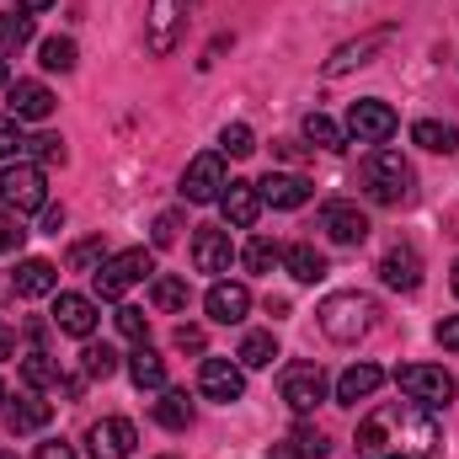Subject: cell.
<instances>
[{
  "label": "cell",
  "mask_w": 459,
  "mask_h": 459,
  "mask_svg": "<svg viewBox=\"0 0 459 459\" xmlns=\"http://www.w3.org/2000/svg\"><path fill=\"white\" fill-rule=\"evenodd\" d=\"M379 283L395 289V294H417V289H422V256H417L411 246H390V251L379 256Z\"/></svg>",
  "instance_id": "obj_13"
},
{
  "label": "cell",
  "mask_w": 459,
  "mask_h": 459,
  "mask_svg": "<svg viewBox=\"0 0 459 459\" xmlns=\"http://www.w3.org/2000/svg\"><path fill=\"white\" fill-rule=\"evenodd\" d=\"M0 204L11 214H43L48 209V177L38 160H5L0 171Z\"/></svg>",
  "instance_id": "obj_4"
},
{
  "label": "cell",
  "mask_w": 459,
  "mask_h": 459,
  "mask_svg": "<svg viewBox=\"0 0 459 459\" xmlns=\"http://www.w3.org/2000/svg\"><path fill=\"white\" fill-rule=\"evenodd\" d=\"M134 444H139V433H134L128 417H108V422H97V428L86 433V455L91 459H128Z\"/></svg>",
  "instance_id": "obj_12"
},
{
  "label": "cell",
  "mask_w": 459,
  "mask_h": 459,
  "mask_svg": "<svg viewBox=\"0 0 459 459\" xmlns=\"http://www.w3.org/2000/svg\"><path fill=\"white\" fill-rule=\"evenodd\" d=\"M379 385H385V368H379V363H352L342 379H337V401H342V406H358V401H368Z\"/></svg>",
  "instance_id": "obj_23"
},
{
  "label": "cell",
  "mask_w": 459,
  "mask_h": 459,
  "mask_svg": "<svg viewBox=\"0 0 459 459\" xmlns=\"http://www.w3.org/2000/svg\"><path fill=\"white\" fill-rule=\"evenodd\" d=\"M187 299H193V289H187V278H171V273H160V278H150V305H155L160 316H177V310H187Z\"/></svg>",
  "instance_id": "obj_28"
},
{
  "label": "cell",
  "mask_w": 459,
  "mask_h": 459,
  "mask_svg": "<svg viewBox=\"0 0 459 459\" xmlns=\"http://www.w3.org/2000/svg\"><path fill=\"white\" fill-rule=\"evenodd\" d=\"M59 230H65V209L48 204V209H43V235H59Z\"/></svg>",
  "instance_id": "obj_48"
},
{
  "label": "cell",
  "mask_w": 459,
  "mask_h": 459,
  "mask_svg": "<svg viewBox=\"0 0 459 459\" xmlns=\"http://www.w3.org/2000/svg\"><path fill=\"white\" fill-rule=\"evenodd\" d=\"M27 150V139H22V123L11 113H0V160H11V155H22Z\"/></svg>",
  "instance_id": "obj_41"
},
{
  "label": "cell",
  "mask_w": 459,
  "mask_h": 459,
  "mask_svg": "<svg viewBox=\"0 0 459 459\" xmlns=\"http://www.w3.org/2000/svg\"><path fill=\"white\" fill-rule=\"evenodd\" d=\"M75 38H43V48H38V65L43 70H54V75H70L75 70Z\"/></svg>",
  "instance_id": "obj_32"
},
{
  "label": "cell",
  "mask_w": 459,
  "mask_h": 459,
  "mask_svg": "<svg viewBox=\"0 0 459 459\" xmlns=\"http://www.w3.org/2000/svg\"><path fill=\"white\" fill-rule=\"evenodd\" d=\"M22 246H27V230H22V220L0 214V251H22Z\"/></svg>",
  "instance_id": "obj_43"
},
{
  "label": "cell",
  "mask_w": 459,
  "mask_h": 459,
  "mask_svg": "<svg viewBox=\"0 0 459 459\" xmlns=\"http://www.w3.org/2000/svg\"><path fill=\"white\" fill-rule=\"evenodd\" d=\"M230 262H235V246H230V230L220 225H198L193 230V267L198 273H230Z\"/></svg>",
  "instance_id": "obj_14"
},
{
  "label": "cell",
  "mask_w": 459,
  "mask_h": 459,
  "mask_svg": "<svg viewBox=\"0 0 459 459\" xmlns=\"http://www.w3.org/2000/svg\"><path fill=\"white\" fill-rule=\"evenodd\" d=\"M204 310H209V321H214V326H240V321H246V310H251V289L220 278V283L204 294Z\"/></svg>",
  "instance_id": "obj_16"
},
{
  "label": "cell",
  "mask_w": 459,
  "mask_h": 459,
  "mask_svg": "<svg viewBox=\"0 0 459 459\" xmlns=\"http://www.w3.org/2000/svg\"><path fill=\"white\" fill-rule=\"evenodd\" d=\"M38 459H75V449L65 438H48V444H38Z\"/></svg>",
  "instance_id": "obj_47"
},
{
  "label": "cell",
  "mask_w": 459,
  "mask_h": 459,
  "mask_svg": "<svg viewBox=\"0 0 459 459\" xmlns=\"http://www.w3.org/2000/svg\"><path fill=\"white\" fill-rule=\"evenodd\" d=\"M11 352H16V337H11V326H0V363H5Z\"/></svg>",
  "instance_id": "obj_50"
},
{
  "label": "cell",
  "mask_w": 459,
  "mask_h": 459,
  "mask_svg": "<svg viewBox=\"0 0 459 459\" xmlns=\"http://www.w3.org/2000/svg\"><path fill=\"white\" fill-rule=\"evenodd\" d=\"M305 139H310L316 150H347V128H337L326 113H310V117H305Z\"/></svg>",
  "instance_id": "obj_35"
},
{
  "label": "cell",
  "mask_w": 459,
  "mask_h": 459,
  "mask_svg": "<svg viewBox=\"0 0 459 459\" xmlns=\"http://www.w3.org/2000/svg\"><path fill=\"white\" fill-rule=\"evenodd\" d=\"M267 459H305V455H299V444L289 438V444H273V449H267Z\"/></svg>",
  "instance_id": "obj_49"
},
{
  "label": "cell",
  "mask_w": 459,
  "mask_h": 459,
  "mask_svg": "<svg viewBox=\"0 0 459 459\" xmlns=\"http://www.w3.org/2000/svg\"><path fill=\"white\" fill-rule=\"evenodd\" d=\"M235 363L240 368H273L278 363V337L273 332H246L240 347H235Z\"/></svg>",
  "instance_id": "obj_30"
},
{
  "label": "cell",
  "mask_w": 459,
  "mask_h": 459,
  "mask_svg": "<svg viewBox=\"0 0 459 459\" xmlns=\"http://www.w3.org/2000/svg\"><path fill=\"white\" fill-rule=\"evenodd\" d=\"M155 273V256L144 251V246H128V251H117L108 256L97 273H91V289H97V299H123L134 283H144Z\"/></svg>",
  "instance_id": "obj_5"
},
{
  "label": "cell",
  "mask_w": 459,
  "mask_h": 459,
  "mask_svg": "<svg viewBox=\"0 0 459 459\" xmlns=\"http://www.w3.org/2000/svg\"><path fill=\"white\" fill-rule=\"evenodd\" d=\"M48 417H54V406L48 401H16V406H5V428H11V438H22V433H38V428H48Z\"/></svg>",
  "instance_id": "obj_29"
},
{
  "label": "cell",
  "mask_w": 459,
  "mask_h": 459,
  "mask_svg": "<svg viewBox=\"0 0 459 459\" xmlns=\"http://www.w3.org/2000/svg\"><path fill=\"white\" fill-rule=\"evenodd\" d=\"M390 43V32L379 27V32H368V38H358V43H342L332 59H326V75H347V70H358V65H368L379 48Z\"/></svg>",
  "instance_id": "obj_22"
},
{
  "label": "cell",
  "mask_w": 459,
  "mask_h": 459,
  "mask_svg": "<svg viewBox=\"0 0 459 459\" xmlns=\"http://www.w3.org/2000/svg\"><path fill=\"white\" fill-rule=\"evenodd\" d=\"M198 395L204 401H220V406H235L246 395V368L230 363V358H204L198 363Z\"/></svg>",
  "instance_id": "obj_11"
},
{
  "label": "cell",
  "mask_w": 459,
  "mask_h": 459,
  "mask_svg": "<svg viewBox=\"0 0 459 459\" xmlns=\"http://www.w3.org/2000/svg\"><path fill=\"white\" fill-rule=\"evenodd\" d=\"M0 459H16V455H0Z\"/></svg>",
  "instance_id": "obj_56"
},
{
  "label": "cell",
  "mask_w": 459,
  "mask_h": 459,
  "mask_svg": "<svg viewBox=\"0 0 459 459\" xmlns=\"http://www.w3.org/2000/svg\"><path fill=\"white\" fill-rule=\"evenodd\" d=\"M22 385H27V390H48V385H59V358H48L43 347H32V352L22 358Z\"/></svg>",
  "instance_id": "obj_31"
},
{
  "label": "cell",
  "mask_w": 459,
  "mask_h": 459,
  "mask_svg": "<svg viewBox=\"0 0 459 459\" xmlns=\"http://www.w3.org/2000/svg\"><path fill=\"white\" fill-rule=\"evenodd\" d=\"M97 299H86V294H59L54 299V326L65 332V337H81V342H91V332H97Z\"/></svg>",
  "instance_id": "obj_17"
},
{
  "label": "cell",
  "mask_w": 459,
  "mask_h": 459,
  "mask_svg": "<svg viewBox=\"0 0 459 459\" xmlns=\"http://www.w3.org/2000/svg\"><path fill=\"white\" fill-rule=\"evenodd\" d=\"M81 368H86V379H113L117 368H123V358H117L108 342H86V352H81Z\"/></svg>",
  "instance_id": "obj_36"
},
{
  "label": "cell",
  "mask_w": 459,
  "mask_h": 459,
  "mask_svg": "<svg viewBox=\"0 0 459 459\" xmlns=\"http://www.w3.org/2000/svg\"><path fill=\"white\" fill-rule=\"evenodd\" d=\"M321 230L337 240V246H363L368 240V214L358 204H326L321 209Z\"/></svg>",
  "instance_id": "obj_18"
},
{
  "label": "cell",
  "mask_w": 459,
  "mask_h": 459,
  "mask_svg": "<svg viewBox=\"0 0 459 459\" xmlns=\"http://www.w3.org/2000/svg\"><path fill=\"white\" fill-rule=\"evenodd\" d=\"M363 193H368V204H379V209H401V204H411V193H417V171L406 166L401 150L374 144V150L363 155Z\"/></svg>",
  "instance_id": "obj_2"
},
{
  "label": "cell",
  "mask_w": 459,
  "mask_h": 459,
  "mask_svg": "<svg viewBox=\"0 0 459 459\" xmlns=\"http://www.w3.org/2000/svg\"><path fill=\"white\" fill-rule=\"evenodd\" d=\"M32 43V16L27 11H0V54H16Z\"/></svg>",
  "instance_id": "obj_33"
},
{
  "label": "cell",
  "mask_w": 459,
  "mask_h": 459,
  "mask_svg": "<svg viewBox=\"0 0 459 459\" xmlns=\"http://www.w3.org/2000/svg\"><path fill=\"white\" fill-rule=\"evenodd\" d=\"M160 459H177V455H160Z\"/></svg>",
  "instance_id": "obj_55"
},
{
  "label": "cell",
  "mask_w": 459,
  "mask_h": 459,
  "mask_svg": "<svg viewBox=\"0 0 459 459\" xmlns=\"http://www.w3.org/2000/svg\"><path fill=\"white\" fill-rule=\"evenodd\" d=\"M411 144H422V150H433V155H455L459 128L455 123H438V117H417V123H411Z\"/></svg>",
  "instance_id": "obj_26"
},
{
  "label": "cell",
  "mask_w": 459,
  "mask_h": 459,
  "mask_svg": "<svg viewBox=\"0 0 459 459\" xmlns=\"http://www.w3.org/2000/svg\"><path fill=\"white\" fill-rule=\"evenodd\" d=\"M395 385L406 390V401H417V406H428V411H438V406H449L455 401V374L449 368H433V363H406V368H395Z\"/></svg>",
  "instance_id": "obj_7"
},
{
  "label": "cell",
  "mask_w": 459,
  "mask_h": 459,
  "mask_svg": "<svg viewBox=\"0 0 459 459\" xmlns=\"http://www.w3.org/2000/svg\"><path fill=\"white\" fill-rule=\"evenodd\" d=\"M16 5H22V11H48L54 0H16Z\"/></svg>",
  "instance_id": "obj_51"
},
{
  "label": "cell",
  "mask_w": 459,
  "mask_h": 459,
  "mask_svg": "<svg viewBox=\"0 0 459 459\" xmlns=\"http://www.w3.org/2000/svg\"><path fill=\"white\" fill-rule=\"evenodd\" d=\"M240 262H246L251 273H273V267L283 262V246H278V240H267V235H251V240H246V251H240Z\"/></svg>",
  "instance_id": "obj_34"
},
{
  "label": "cell",
  "mask_w": 459,
  "mask_h": 459,
  "mask_svg": "<svg viewBox=\"0 0 459 459\" xmlns=\"http://www.w3.org/2000/svg\"><path fill=\"white\" fill-rule=\"evenodd\" d=\"M220 209H225V220L235 230H251L256 225V214H262V193H256V182L230 177V187L220 193Z\"/></svg>",
  "instance_id": "obj_20"
},
{
  "label": "cell",
  "mask_w": 459,
  "mask_h": 459,
  "mask_svg": "<svg viewBox=\"0 0 459 459\" xmlns=\"http://www.w3.org/2000/svg\"><path fill=\"white\" fill-rule=\"evenodd\" d=\"M256 150V134L246 128V123H225V134H220V155H235V160H246Z\"/></svg>",
  "instance_id": "obj_39"
},
{
  "label": "cell",
  "mask_w": 459,
  "mask_h": 459,
  "mask_svg": "<svg viewBox=\"0 0 459 459\" xmlns=\"http://www.w3.org/2000/svg\"><path fill=\"white\" fill-rule=\"evenodd\" d=\"M316 321H321V332H326L332 342H358V337H368V332H374L379 305H374V294L342 289V294H326V299H321Z\"/></svg>",
  "instance_id": "obj_3"
},
{
  "label": "cell",
  "mask_w": 459,
  "mask_h": 459,
  "mask_svg": "<svg viewBox=\"0 0 459 459\" xmlns=\"http://www.w3.org/2000/svg\"><path fill=\"white\" fill-rule=\"evenodd\" d=\"M256 193H262V204H273V209H305V204H310V182L294 177V171H267V177L256 182Z\"/></svg>",
  "instance_id": "obj_19"
},
{
  "label": "cell",
  "mask_w": 459,
  "mask_h": 459,
  "mask_svg": "<svg viewBox=\"0 0 459 459\" xmlns=\"http://www.w3.org/2000/svg\"><path fill=\"white\" fill-rule=\"evenodd\" d=\"M171 342L182 347V352H204V326H177Z\"/></svg>",
  "instance_id": "obj_45"
},
{
  "label": "cell",
  "mask_w": 459,
  "mask_h": 459,
  "mask_svg": "<svg viewBox=\"0 0 459 459\" xmlns=\"http://www.w3.org/2000/svg\"><path fill=\"white\" fill-rule=\"evenodd\" d=\"M395 128H401V117L379 97H363V102L347 108V139H358V144H385Z\"/></svg>",
  "instance_id": "obj_10"
},
{
  "label": "cell",
  "mask_w": 459,
  "mask_h": 459,
  "mask_svg": "<svg viewBox=\"0 0 459 459\" xmlns=\"http://www.w3.org/2000/svg\"><path fill=\"white\" fill-rule=\"evenodd\" d=\"M11 289H16L22 299H43V294L59 289V267L43 262V256H27V262H16V273H11Z\"/></svg>",
  "instance_id": "obj_21"
},
{
  "label": "cell",
  "mask_w": 459,
  "mask_h": 459,
  "mask_svg": "<svg viewBox=\"0 0 459 459\" xmlns=\"http://www.w3.org/2000/svg\"><path fill=\"white\" fill-rule=\"evenodd\" d=\"M433 337H438V342L449 347V352H459V316H444V321H438V332H433Z\"/></svg>",
  "instance_id": "obj_46"
},
{
  "label": "cell",
  "mask_w": 459,
  "mask_h": 459,
  "mask_svg": "<svg viewBox=\"0 0 459 459\" xmlns=\"http://www.w3.org/2000/svg\"><path fill=\"white\" fill-rule=\"evenodd\" d=\"M5 113L16 117V123H43V117L54 113V91L43 81H11L5 86Z\"/></svg>",
  "instance_id": "obj_15"
},
{
  "label": "cell",
  "mask_w": 459,
  "mask_h": 459,
  "mask_svg": "<svg viewBox=\"0 0 459 459\" xmlns=\"http://www.w3.org/2000/svg\"><path fill=\"white\" fill-rule=\"evenodd\" d=\"M27 150H32L38 166H65V160H70V150H65L59 134H38V139H27Z\"/></svg>",
  "instance_id": "obj_38"
},
{
  "label": "cell",
  "mask_w": 459,
  "mask_h": 459,
  "mask_svg": "<svg viewBox=\"0 0 459 459\" xmlns=\"http://www.w3.org/2000/svg\"><path fill=\"white\" fill-rule=\"evenodd\" d=\"M0 406H5V379H0Z\"/></svg>",
  "instance_id": "obj_53"
},
{
  "label": "cell",
  "mask_w": 459,
  "mask_h": 459,
  "mask_svg": "<svg viewBox=\"0 0 459 459\" xmlns=\"http://www.w3.org/2000/svg\"><path fill=\"white\" fill-rule=\"evenodd\" d=\"M449 283H455V294H459V262H455V273H449Z\"/></svg>",
  "instance_id": "obj_52"
},
{
  "label": "cell",
  "mask_w": 459,
  "mask_h": 459,
  "mask_svg": "<svg viewBox=\"0 0 459 459\" xmlns=\"http://www.w3.org/2000/svg\"><path fill=\"white\" fill-rule=\"evenodd\" d=\"M0 86H5V59H0Z\"/></svg>",
  "instance_id": "obj_54"
},
{
  "label": "cell",
  "mask_w": 459,
  "mask_h": 459,
  "mask_svg": "<svg viewBox=\"0 0 459 459\" xmlns=\"http://www.w3.org/2000/svg\"><path fill=\"white\" fill-rule=\"evenodd\" d=\"M294 444H299V455H305V459H326V455H332L326 433H316V428H305V422L294 428Z\"/></svg>",
  "instance_id": "obj_42"
},
{
  "label": "cell",
  "mask_w": 459,
  "mask_h": 459,
  "mask_svg": "<svg viewBox=\"0 0 459 459\" xmlns=\"http://www.w3.org/2000/svg\"><path fill=\"white\" fill-rule=\"evenodd\" d=\"M278 390H283V401H289L294 417H310L326 401V374H321V363H289L283 379H278Z\"/></svg>",
  "instance_id": "obj_9"
},
{
  "label": "cell",
  "mask_w": 459,
  "mask_h": 459,
  "mask_svg": "<svg viewBox=\"0 0 459 459\" xmlns=\"http://www.w3.org/2000/svg\"><path fill=\"white\" fill-rule=\"evenodd\" d=\"M155 422L166 428V433H187L193 428V401H187V390H160V401H155Z\"/></svg>",
  "instance_id": "obj_27"
},
{
  "label": "cell",
  "mask_w": 459,
  "mask_h": 459,
  "mask_svg": "<svg viewBox=\"0 0 459 459\" xmlns=\"http://www.w3.org/2000/svg\"><path fill=\"white\" fill-rule=\"evenodd\" d=\"M177 230H182V220H177V214H160V220H155V230H150V240H155V246H171V240H177Z\"/></svg>",
  "instance_id": "obj_44"
},
{
  "label": "cell",
  "mask_w": 459,
  "mask_h": 459,
  "mask_svg": "<svg viewBox=\"0 0 459 459\" xmlns=\"http://www.w3.org/2000/svg\"><path fill=\"white\" fill-rule=\"evenodd\" d=\"M128 379H134L139 390H166V358L150 342H139L128 352Z\"/></svg>",
  "instance_id": "obj_24"
},
{
  "label": "cell",
  "mask_w": 459,
  "mask_h": 459,
  "mask_svg": "<svg viewBox=\"0 0 459 459\" xmlns=\"http://www.w3.org/2000/svg\"><path fill=\"white\" fill-rule=\"evenodd\" d=\"M102 262H108V240H102V235H91V240H75V246H70V267H75V273H97Z\"/></svg>",
  "instance_id": "obj_37"
},
{
  "label": "cell",
  "mask_w": 459,
  "mask_h": 459,
  "mask_svg": "<svg viewBox=\"0 0 459 459\" xmlns=\"http://www.w3.org/2000/svg\"><path fill=\"white\" fill-rule=\"evenodd\" d=\"M117 332H123L128 342H144V337H150V316H144L139 305H123V310H117Z\"/></svg>",
  "instance_id": "obj_40"
},
{
  "label": "cell",
  "mask_w": 459,
  "mask_h": 459,
  "mask_svg": "<svg viewBox=\"0 0 459 459\" xmlns=\"http://www.w3.org/2000/svg\"><path fill=\"white\" fill-rule=\"evenodd\" d=\"M283 267H289L294 283H321V278L332 273L326 251H316V246H289V251H283Z\"/></svg>",
  "instance_id": "obj_25"
},
{
  "label": "cell",
  "mask_w": 459,
  "mask_h": 459,
  "mask_svg": "<svg viewBox=\"0 0 459 459\" xmlns=\"http://www.w3.org/2000/svg\"><path fill=\"white\" fill-rule=\"evenodd\" d=\"M193 11H198V0H150V11H144V43H150L155 59H166L182 43V27H187Z\"/></svg>",
  "instance_id": "obj_6"
},
{
  "label": "cell",
  "mask_w": 459,
  "mask_h": 459,
  "mask_svg": "<svg viewBox=\"0 0 459 459\" xmlns=\"http://www.w3.org/2000/svg\"><path fill=\"white\" fill-rule=\"evenodd\" d=\"M358 459H433L444 433L438 417L417 401H385L358 422Z\"/></svg>",
  "instance_id": "obj_1"
},
{
  "label": "cell",
  "mask_w": 459,
  "mask_h": 459,
  "mask_svg": "<svg viewBox=\"0 0 459 459\" xmlns=\"http://www.w3.org/2000/svg\"><path fill=\"white\" fill-rule=\"evenodd\" d=\"M225 187H230V171H225V155L220 150L187 160V171H182V198L187 204H220Z\"/></svg>",
  "instance_id": "obj_8"
}]
</instances>
